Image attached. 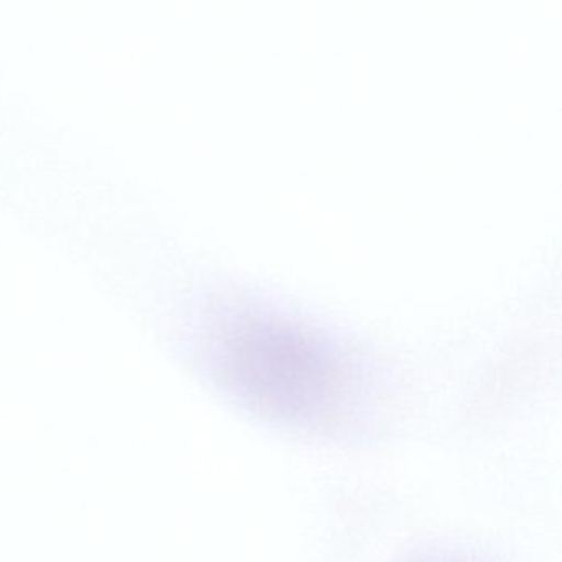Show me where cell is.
Here are the masks:
<instances>
[{
  "instance_id": "cell-1",
  "label": "cell",
  "mask_w": 562,
  "mask_h": 562,
  "mask_svg": "<svg viewBox=\"0 0 562 562\" xmlns=\"http://www.w3.org/2000/svg\"><path fill=\"white\" fill-rule=\"evenodd\" d=\"M340 361L294 322L241 314L223 328L220 378L259 413L292 423L324 416L340 391Z\"/></svg>"
}]
</instances>
